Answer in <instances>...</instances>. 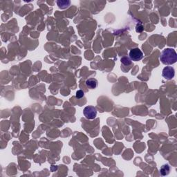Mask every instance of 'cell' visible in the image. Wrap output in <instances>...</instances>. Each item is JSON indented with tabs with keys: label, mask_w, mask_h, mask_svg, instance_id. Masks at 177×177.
I'll return each mask as SVG.
<instances>
[{
	"label": "cell",
	"mask_w": 177,
	"mask_h": 177,
	"mask_svg": "<svg viewBox=\"0 0 177 177\" xmlns=\"http://www.w3.org/2000/svg\"><path fill=\"white\" fill-rule=\"evenodd\" d=\"M160 60L163 64L171 65L176 62L177 54L174 49L170 48H165L160 55Z\"/></svg>",
	"instance_id": "6da1fadb"
},
{
	"label": "cell",
	"mask_w": 177,
	"mask_h": 177,
	"mask_svg": "<svg viewBox=\"0 0 177 177\" xmlns=\"http://www.w3.org/2000/svg\"><path fill=\"white\" fill-rule=\"evenodd\" d=\"M84 116L88 120H93L97 115V110L95 106H86L83 111Z\"/></svg>",
	"instance_id": "7a4b0ae2"
},
{
	"label": "cell",
	"mask_w": 177,
	"mask_h": 177,
	"mask_svg": "<svg viewBox=\"0 0 177 177\" xmlns=\"http://www.w3.org/2000/svg\"><path fill=\"white\" fill-rule=\"evenodd\" d=\"M129 58L131 59V60L133 61H140V59H142L143 57V53L141 51V50L138 48H132L129 51Z\"/></svg>",
	"instance_id": "3957f363"
},
{
	"label": "cell",
	"mask_w": 177,
	"mask_h": 177,
	"mask_svg": "<svg viewBox=\"0 0 177 177\" xmlns=\"http://www.w3.org/2000/svg\"><path fill=\"white\" fill-rule=\"evenodd\" d=\"M175 71L174 68L171 66H166L163 68L162 72V75L165 80H171L174 76Z\"/></svg>",
	"instance_id": "277c9868"
},
{
	"label": "cell",
	"mask_w": 177,
	"mask_h": 177,
	"mask_svg": "<svg viewBox=\"0 0 177 177\" xmlns=\"http://www.w3.org/2000/svg\"><path fill=\"white\" fill-rule=\"evenodd\" d=\"M86 85L88 88L94 89L97 86V81L94 78H89L86 81Z\"/></svg>",
	"instance_id": "5b68a950"
},
{
	"label": "cell",
	"mask_w": 177,
	"mask_h": 177,
	"mask_svg": "<svg viewBox=\"0 0 177 177\" xmlns=\"http://www.w3.org/2000/svg\"><path fill=\"white\" fill-rule=\"evenodd\" d=\"M169 170H170V168H169L168 165H164L161 167V168L160 169V174H161L162 176H165V175L169 174Z\"/></svg>",
	"instance_id": "8992f818"
},
{
	"label": "cell",
	"mask_w": 177,
	"mask_h": 177,
	"mask_svg": "<svg viewBox=\"0 0 177 177\" xmlns=\"http://www.w3.org/2000/svg\"><path fill=\"white\" fill-rule=\"evenodd\" d=\"M57 5H58L59 8L64 9L66 8H68L69 6L70 1H57Z\"/></svg>",
	"instance_id": "52a82bcc"
},
{
	"label": "cell",
	"mask_w": 177,
	"mask_h": 177,
	"mask_svg": "<svg viewBox=\"0 0 177 177\" xmlns=\"http://www.w3.org/2000/svg\"><path fill=\"white\" fill-rule=\"evenodd\" d=\"M120 61H121V63H122V64L125 65V66H127H127H129V65L131 64V59H130L129 57H127V56L122 57V58H121Z\"/></svg>",
	"instance_id": "ba28073f"
},
{
	"label": "cell",
	"mask_w": 177,
	"mask_h": 177,
	"mask_svg": "<svg viewBox=\"0 0 177 177\" xmlns=\"http://www.w3.org/2000/svg\"><path fill=\"white\" fill-rule=\"evenodd\" d=\"M76 97L77 99H80L82 98V97L84 96V91H82V90H78L76 92Z\"/></svg>",
	"instance_id": "9c48e42d"
}]
</instances>
